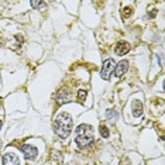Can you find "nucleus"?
I'll return each mask as SVG.
<instances>
[{
	"instance_id": "2eb2a0df",
	"label": "nucleus",
	"mask_w": 165,
	"mask_h": 165,
	"mask_svg": "<svg viewBox=\"0 0 165 165\" xmlns=\"http://www.w3.org/2000/svg\"><path fill=\"white\" fill-rule=\"evenodd\" d=\"M0 128H2V121H0Z\"/></svg>"
},
{
	"instance_id": "1a4fd4ad",
	"label": "nucleus",
	"mask_w": 165,
	"mask_h": 165,
	"mask_svg": "<svg viewBox=\"0 0 165 165\" xmlns=\"http://www.w3.org/2000/svg\"><path fill=\"white\" fill-rule=\"evenodd\" d=\"M71 96L68 92H65L63 89H61L59 92L57 93V103L58 105H62V103H65V102H69Z\"/></svg>"
},
{
	"instance_id": "20e7f679",
	"label": "nucleus",
	"mask_w": 165,
	"mask_h": 165,
	"mask_svg": "<svg viewBox=\"0 0 165 165\" xmlns=\"http://www.w3.org/2000/svg\"><path fill=\"white\" fill-rule=\"evenodd\" d=\"M21 151L27 159H35L38 155V150L35 145H30V144H24L21 147Z\"/></svg>"
},
{
	"instance_id": "4468645a",
	"label": "nucleus",
	"mask_w": 165,
	"mask_h": 165,
	"mask_svg": "<svg viewBox=\"0 0 165 165\" xmlns=\"http://www.w3.org/2000/svg\"><path fill=\"white\" fill-rule=\"evenodd\" d=\"M107 117H109V119L117 117V111L114 110V109H111V110H109V111H107Z\"/></svg>"
},
{
	"instance_id": "7ed1b4c3",
	"label": "nucleus",
	"mask_w": 165,
	"mask_h": 165,
	"mask_svg": "<svg viewBox=\"0 0 165 165\" xmlns=\"http://www.w3.org/2000/svg\"><path fill=\"white\" fill-rule=\"evenodd\" d=\"M114 68H116V63H114L113 59H106L105 63H103V68H102V72H100V76L103 78L105 80H107L109 78H110L111 72L114 71Z\"/></svg>"
},
{
	"instance_id": "f8f14e48",
	"label": "nucleus",
	"mask_w": 165,
	"mask_h": 165,
	"mask_svg": "<svg viewBox=\"0 0 165 165\" xmlns=\"http://www.w3.org/2000/svg\"><path fill=\"white\" fill-rule=\"evenodd\" d=\"M131 13H133V10L130 9V7H126V9H123V13H121V16H123V19H127V17L131 16Z\"/></svg>"
},
{
	"instance_id": "9d476101",
	"label": "nucleus",
	"mask_w": 165,
	"mask_h": 165,
	"mask_svg": "<svg viewBox=\"0 0 165 165\" xmlns=\"http://www.w3.org/2000/svg\"><path fill=\"white\" fill-rule=\"evenodd\" d=\"M99 130H100L102 137H105V138H107V137H109V134H110V131H109V128L105 126V124H100V127H99Z\"/></svg>"
},
{
	"instance_id": "f257e3e1",
	"label": "nucleus",
	"mask_w": 165,
	"mask_h": 165,
	"mask_svg": "<svg viewBox=\"0 0 165 165\" xmlns=\"http://www.w3.org/2000/svg\"><path fill=\"white\" fill-rule=\"evenodd\" d=\"M93 128L92 126H88V124H80L78 128H76V134H75V143L79 148H86V147L92 145L93 144Z\"/></svg>"
},
{
	"instance_id": "0eeeda50",
	"label": "nucleus",
	"mask_w": 165,
	"mask_h": 165,
	"mask_svg": "<svg viewBox=\"0 0 165 165\" xmlns=\"http://www.w3.org/2000/svg\"><path fill=\"white\" fill-rule=\"evenodd\" d=\"M114 51H116V54H117V55H126L127 52L130 51V44L126 42V41H121V42H119V44L116 45Z\"/></svg>"
},
{
	"instance_id": "6e6552de",
	"label": "nucleus",
	"mask_w": 165,
	"mask_h": 165,
	"mask_svg": "<svg viewBox=\"0 0 165 165\" xmlns=\"http://www.w3.org/2000/svg\"><path fill=\"white\" fill-rule=\"evenodd\" d=\"M131 109H133V116L134 117H140L144 111V107H143V103L140 100H134L133 105H131Z\"/></svg>"
},
{
	"instance_id": "f03ea898",
	"label": "nucleus",
	"mask_w": 165,
	"mask_h": 165,
	"mask_svg": "<svg viewBox=\"0 0 165 165\" xmlns=\"http://www.w3.org/2000/svg\"><path fill=\"white\" fill-rule=\"evenodd\" d=\"M54 130L61 138H67L69 136L71 130H72V117L68 113L62 111V113L55 119L54 121Z\"/></svg>"
},
{
	"instance_id": "ddd939ff",
	"label": "nucleus",
	"mask_w": 165,
	"mask_h": 165,
	"mask_svg": "<svg viewBox=\"0 0 165 165\" xmlns=\"http://www.w3.org/2000/svg\"><path fill=\"white\" fill-rule=\"evenodd\" d=\"M31 6L35 7V9H38V7H44L45 3L44 2H31Z\"/></svg>"
},
{
	"instance_id": "9b49d317",
	"label": "nucleus",
	"mask_w": 165,
	"mask_h": 165,
	"mask_svg": "<svg viewBox=\"0 0 165 165\" xmlns=\"http://www.w3.org/2000/svg\"><path fill=\"white\" fill-rule=\"evenodd\" d=\"M86 95H88V92H86L85 89H80L79 92H78V99H79V102H85Z\"/></svg>"
},
{
	"instance_id": "423d86ee",
	"label": "nucleus",
	"mask_w": 165,
	"mask_h": 165,
	"mask_svg": "<svg viewBox=\"0 0 165 165\" xmlns=\"http://www.w3.org/2000/svg\"><path fill=\"white\" fill-rule=\"evenodd\" d=\"M3 165H20V159L17 155H14L11 152H7L3 157Z\"/></svg>"
},
{
	"instance_id": "39448f33",
	"label": "nucleus",
	"mask_w": 165,
	"mask_h": 165,
	"mask_svg": "<svg viewBox=\"0 0 165 165\" xmlns=\"http://www.w3.org/2000/svg\"><path fill=\"white\" fill-rule=\"evenodd\" d=\"M127 69H128V61H120L117 63V67L114 68V73L117 78H121L127 72Z\"/></svg>"
}]
</instances>
